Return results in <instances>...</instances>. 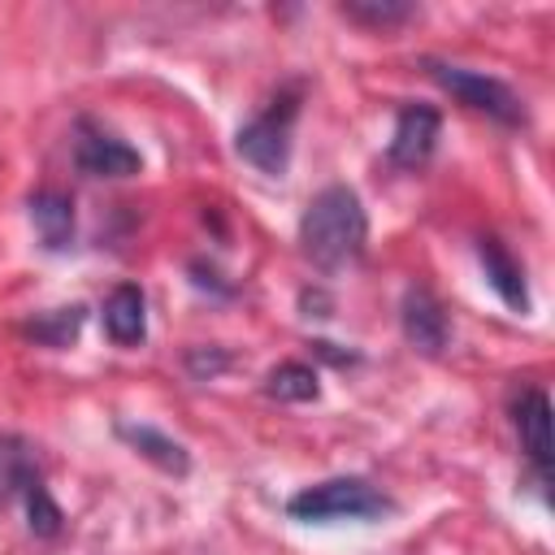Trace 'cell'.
<instances>
[{
	"label": "cell",
	"mask_w": 555,
	"mask_h": 555,
	"mask_svg": "<svg viewBox=\"0 0 555 555\" xmlns=\"http://www.w3.org/2000/svg\"><path fill=\"white\" fill-rule=\"evenodd\" d=\"M369 238V217L351 186H325L308 199L299 217V247L321 273H338L360 260Z\"/></svg>",
	"instance_id": "cell-1"
},
{
	"label": "cell",
	"mask_w": 555,
	"mask_h": 555,
	"mask_svg": "<svg viewBox=\"0 0 555 555\" xmlns=\"http://www.w3.org/2000/svg\"><path fill=\"white\" fill-rule=\"evenodd\" d=\"M286 512L295 520H308V525H321V520H369V516H386L390 512V499L377 494L360 477H330V481L304 486L286 503Z\"/></svg>",
	"instance_id": "cell-2"
},
{
	"label": "cell",
	"mask_w": 555,
	"mask_h": 555,
	"mask_svg": "<svg viewBox=\"0 0 555 555\" xmlns=\"http://www.w3.org/2000/svg\"><path fill=\"white\" fill-rule=\"evenodd\" d=\"M295 113H299V95H295V91H282L264 113H256V117L238 130V139H234L238 156H243L247 165H256L260 173L282 178L286 165H291V130H295Z\"/></svg>",
	"instance_id": "cell-3"
},
{
	"label": "cell",
	"mask_w": 555,
	"mask_h": 555,
	"mask_svg": "<svg viewBox=\"0 0 555 555\" xmlns=\"http://www.w3.org/2000/svg\"><path fill=\"white\" fill-rule=\"evenodd\" d=\"M425 69L460 104H468V108H477V113H486L503 126H525V100L507 82H499L490 74H477V69H464V65H447V61H425Z\"/></svg>",
	"instance_id": "cell-4"
},
{
	"label": "cell",
	"mask_w": 555,
	"mask_h": 555,
	"mask_svg": "<svg viewBox=\"0 0 555 555\" xmlns=\"http://www.w3.org/2000/svg\"><path fill=\"white\" fill-rule=\"evenodd\" d=\"M74 165L87 178H130L139 173V152L121 143L117 134L100 130L91 117H78V139H74Z\"/></svg>",
	"instance_id": "cell-5"
},
{
	"label": "cell",
	"mask_w": 555,
	"mask_h": 555,
	"mask_svg": "<svg viewBox=\"0 0 555 555\" xmlns=\"http://www.w3.org/2000/svg\"><path fill=\"white\" fill-rule=\"evenodd\" d=\"M438 130H442V117L429 104H408L395 117V134H390V147H386L390 165H399V169L425 165L438 147Z\"/></svg>",
	"instance_id": "cell-6"
},
{
	"label": "cell",
	"mask_w": 555,
	"mask_h": 555,
	"mask_svg": "<svg viewBox=\"0 0 555 555\" xmlns=\"http://www.w3.org/2000/svg\"><path fill=\"white\" fill-rule=\"evenodd\" d=\"M399 325H403V338L425 356H438L447 347V312L425 286H408L403 291Z\"/></svg>",
	"instance_id": "cell-7"
},
{
	"label": "cell",
	"mask_w": 555,
	"mask_h": 555,
	"mask_svg": "<svg viewBox=\"0 0 555 555\" xmlns=\"http://www.w3.org/2000/svg\"><path fill=\"white\" fill-rule=\"evenodd\" d=\"M512 425H516L520 447L533 460L538 477L546 481V468H551V399L538 386L520 390V399L512 403Z\"/></svg>",
	"instance_id": "cell-8"
},
{
	"label": "cell",
	"mask_w": 555,
	"mask_h": 555,
	"mask_svg": "<svg viewBox=\"0 0 555 555\" xmlns=\"http://www.w3.org/2000/svg\"><path fill=\"white\" fill-rule=\"evenodd\" d=\"M104 334L117 343V347H139L147 338V304H143V291L121 282L108 299H104Z\"/></svg>",
	"instance_id": "cell-9"
},
{
	"label": "cell",
	"mask_w": 555,
	"mask_h": 555,
	"mask_svg": "<svg viewBox=\"0 0 555 555\" xmlns=\"http://www.w3.org/2000/svg\"><path fill=\"white\" fill-rule=\"evenodd\" d=\"M477 256H481V269H486V282L494 286V295H499L512 312H529L525 269L512 260V251H507L499 238H481V243H477Z\"/></svg>",
	"instance_id": "cell-10"
},
{
	"label": "cell",
	"mask_w": 555,
	"mask_h": 555,
	"mask_svg": "<svg viewBox=\"0 0 555 555\" xmlns=\"http://www.w3.org/2000/svg\"><path fill=\"white\" fill-rule=\"evenodd\" d=\"M30 221L48 251H65L74 243V199L69 195H61V191L30 195Z\"/></svg>",
	"instance_id": "cell-11"
},
{
	"label": "cell",
	"mask_w": 555,
	"mask_h": 555,
	"mask_svg": "<svg viewBox=\"0 0 555 555\" xmlns=\"http://www.w3.org/2000/svg\"><path fill=\"white\" fill-rule=\"evenodd\" d=\"M143 460H152L156 468H165V473H186L191 468V460H186V451H182V442H173L169 434H160V429H152V425H121L117 429Z\"/></svg>",
	"instance_id": "cell-12"
},
{
	"label": "cell",
	"mask_w": 555,
	"mask_h": 555,
	"mask_svg": "<svg viewBox=\"0 0 555 555\" xmlns=\"http://www.w3.org/2000/svg\"><path fill=\"white\" fill-rule=\"evenodd\" d=\"M35 477V455L17 434H0V507L22 494V486Z\"/></svg>",
	"instance_id": "cell-13"
},
{
	"label": "cell",
	"mask_w": 555,
	"mask_h": 555,
	"mask_svg": "<svg viewBox=\"0 0 555 555\" xmlns=\"http://www.w3.org/2000/svg\"><path fill=\"white\" fill-rule=\"evenodd\" d=\"M264 390L273 399H286V403H308V399H317V373L299 360H286L264 377Z\"/></svg>",
	"instance_id": "cell-14"
},
{
	"label": "cell",
	"mask_w": 555,
	"mask_h": 555,
	"mask_svg": "<svg viewBox=\"0 0 555 555\" xmlns=\"http://www.w3.org/2000/svg\"><path fill=\"white\" fill-rule=\"evenodd\" d=\"M22 499H26V525H30V533H39V538H52L56 529H61V507L52 503V494H48V486L39 481V473L22 486Z\"/></svg>",
	"instance_id": "cell-15"
},
{
	"label": "cell",
	"mask_w": 555,
	"mask_h": 555,
	"mask_svg": "<svg viewBox=\"0 0 555 555\" xmlns=\"http://www.w3.org/2000/svg\"><path fill=\"white\" fill-rule=\"evenodd\" d=\"M78 325H82V308L74 304V308H56V312H48V317L30 321L26 330H30L39 343H48V347H65V343L78 334Z\"/></svg>",
	"instance_id": "cell-16"
},
{
	"label": "cell",
	"mask_w": 555,
	"mask_h": 555,
	"mask_svg": "<svg viewBox=\"0 0 555 555\" xmlns=\"http://www.w3.org/2000/svg\"><path fill=\"white\" fill-rule=\"evenodd\" d=\"M343 13L351 17V22H364V26H395V22H403V17H412V4H377V0H351V4H343Z\"/></svg>",
	"instance_id": "cell-17"
}]
</instances>
